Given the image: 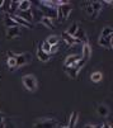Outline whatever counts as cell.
I'll list each match as a JSON object with an SVG mask.
<instances>
[{
	"label": "cell",
	"mask_w": 113,
	"mask_h": 128,
	"mask_svg": "<svg viewBox=\"0 0 113 128\" xmlns=\"http://www.w3.org/2000/svg\"><path fill=\"white\" fill-rule=\"evenodd\" d=\"M7 65L9 66L10 71H14V68H17V64H15V60L13 57H8L7 58Z\"/></svg>",
	"instance_id": "cell-26"
},
{
	"label": "cell",
	"mask_w": 113,
	"mask_h": 128,
	"mask_svg": "<svg viewBox=\"0 0 113 128\" xmlns=\"http://www.w3.org/2000/svg\"><path fill=\"white\" fill-rule=\"evenodd\" d=\"M18 36H21V27H12V28H7V38L13 40Z\"/></svg>",
	"instance_id": "cell-10"
},
{
	"label": "cell",
	"mask_w": 113,
	"mask_h": 128,
	"mask_svg": "<svg viewBox=\"0 0 113 128\" xmlns=\"http://www.w3.org/2000/svg\"><path fill=\"white\" fill-rule=\"evenodd\" d=\"M4 126V116H3V113L0 112V128H2Z\"/></svg>",
	"instance_id": "cell-29"
},
{
	"label": "cell",
	"mask_w": 113,
	"mask_h": 128,
	"mask_svg": "<svg viewBox=\"0 0 113 128\" xmlns=\"http://www.w3.org/2000/svg\"><path fill=\"white\" fill-rule=\"evenodd\" d=\"M71 4L69 2H64L61 5H59L57 8H56V12H57V15H56V19L59 20V23H62L66 18L70 15L71 13Z\"/></svg>",
	"instance_id": "cell-3"
},
{
	"label": "cell",
	"mask_w": 113,
	"mask_h": 128,
	"mask_svg": "<svg viewBox=\"0 0 113 128\" xmlns=\"http://www.w3.org/2000/svg\"><path fill=\"white\" fill-rule=\"evenodd\" d=\"M3 4H4V2H3V0H0V8L3 6Z\"/></svg>",
	"instance_id": "cell-33"
},
{
	"label": "cell",
	"mask_w": 113,
	"mask_h": 128,
	"mask_svg": "<svg viewBox=\"0 0 113 128\" xmlns=\"http://www.w3.org/2000/svg\"><path fill=\"white\" fill-rule=\"evenodd\" d=\"M59 51V44H56V46H51V50H50V54L51 53H56Z\"/></svg>",
	"instance_id": "cell-28"
},
{
	"label": "cell",
	"mask_w": 113,
	"mask_h": 128,
	"mask_svg": "<svg viewBox=\"0 0 113 128\" xmlns=\"http://www.w3.org/2000/svg\"><path fill=\"white\" fill-rule=\"evenodd\" d=\"M90 4H91V9H93V15H91L90 19L93 20V19H95V18L98 16V14H99V12L102 9V3L100 2H90Z\"/></svg>",
	"instance_id": "cell-11"
},
{
	"label": "cell",
	"mask_w": 113,
	"mask_h": 128,
	"mask_svg": "<svg viewBox=\"0 0 113 128\" xmlns=\"http://www.w3.org/2000/svg\"><path fill=\"white\" fill-rule=\"evenodd\" d=\"M19 3L21 2H10L9 3V8H8V14L9 15H14L17 12H18V6H19Z\"/></svg>",
	"instance_id": "cell-18"
},
{
	"label": "cell",
	"mask_w": 113,
	"mask_h": 128,
	"mask_svg": "<svg viewBox=\"0 0 113 128\" xmlns=\"http://www.w3.org/2000/svg\"><path fill=\"white\" fill-rule=\"evenodd\" d=\"M100 128H112V127H110L107 122H103V124H102V127H100Z\"/></svg>",
	"instance_id": "cell-30"
},
{
	"label": "cell",
	"mask_w": 113,
	"mask_h": 128,
	"mask_svg": "<svg viewBox=\"0 0 113 128\" xmlns=\"http://www.w3.org/2000/svg\"><path fill=\"white\" fill-rule=\"evenodd\" d=\"M90 54H91V47L90 44L86 42V43H83V56L81 58H84L85 61L90 58Z\"/></svg>",
	"instance_id": "cell-14"
},
{
	"label": "cell",
	"mask_w": 113,
	"mask_h": 128,
	"mask_svg": "<svg viewBox=\"0 0 113 128\" xmlns=\"http://www.w3.org/2000/svg\"><path fill=\"white\" fill-rule=\"evenodd\" d=\"M22 82H23V86L29 91H36L37 86H38V82H37V79L34 75H24L22 78Z\"/></svg>",
	"instance_id": "cell-6"
},
{
	"label": "cell",
	"mask_w": 113,
	"mask_h": 128,
	"mask_svg": "<svg viewBox=\"0 0 113 128\" xmlns=\"http://www.w3.org/2000/svg\"><path fill=\"white\" fill-rule=\"evenodd\" d=\"M78 118H79V113L78 112H72L71 113V117L67 122V128H75V126H76V122H78Z\"/></svg>",
	"instance_id": "cell-15"
},
{
	"label": "cell",
	"mask_w": 113,
	"mask_h": 128,
	"mask_svg": "<svg viewBox=\"0 0 113 128\" xmlns=\"http://www.w3.org/2000/svg\"><path fill=\"white\" fill-rule=\"evenodd\" d=\"M112 40H113V34H112V36H108V37H99V40H98V44L102 46V47H104V48H109V50H112V48H113Z\"/></svg>",
	"instance_id": "cell-8"
},
{
	"label": "cell",
	"mask_w": 113,
	"mask_h": 128,
	"mask_svg": "<svg viewBox=\"0 0 113 128\" xmlns=\"http://www.w3.org/2000/svg\"><path fill=\"white\" fill-rule=\"evenodd\" d=\"M102 79H103V75H102V72H99V71H95V72H93V74L90 75V80L93 82H95V84L100 82Z\"/></svg>",
	"instance_id": "cell-21"
},
{
	"label": "cell",
	"mask_w": 113,
	"mask_h": 128,
	"mask_svg": "<svg viewBox=\"0 0 113 128\" xmlns=\"http://www.w3.org/2000/svg\"><path fill=\"white\" fill-rule=\"evenodd\" d=\"M4 24L7 26V28H12V27H18V24L12 19V16L9 15V14H7L5 16H4Z\"/></svg>",
	"instance_id": "cell-20"
},
{
	"label": "cell",
	"mask_w": 113,
	"mask_h": 128,
	"mask_svg": "<svg viewBox=\"0 0 113 128\" xmlns=\"http://www.w3.org/2000/svg\"><path fill=\"white\" fill-rule=\"evenodd\" d=\"M83 5H84V12L91 18V15H93V9H91L90 2H85V3H83Z\"/></svg>",
	"instance_id": "cell-25"
},
{
	"label": "cell",
	"mask_w": 113,
	"mask_h": 128,
	"mask_svg": "<svg viewBox=\"0 0 113 128\" xmlns=\"http://www.w3.org/2000/svg\"><path fill=\"white\" fill-rule=\"evenodd\" d=\"M61 37H62V40L65 41V43H66L67 46H74V44H79V43H81L79 40H76L75 37H71V36L67 34L66 32H62Z\"/></svg>",
	"instance_id": "cell-9"
},
{
	"label": "cell",
	"mask_w": 113,
	"mask_h": 128,
	"mask_svg": "<svg viewBox=\"0 0 113 128\" xmlns=\"http://www.w3.org/2000/svg\"><path fill=\"white\" fill-rule=\"evenodd\" d=\"M59 123L53 118H43V119H38L34 124L33 128H57Z\"/></svg>",
	"instance_id": "cell-5"
},
{
	"label": "cell",
	"mask_w": 113,
	"mask_h": 128,
	"mask_svg": "<svg viewBox=\"0 0 113 128\" xmlns=\"http://www.w3.org/2000/svg\"><path fill=\"white\" fill-rule=\"evenodd\" d=\"M84 128H98V127H95V126H91V124H88V126H85Z\"/></svg>",
	"instance_id": "cell-32"
},
{
	"label": "cell",
	"mask_w": 113,
	"mask_h": 128,
	"mask_svg": "<svg viewBox=\"0 0 113 128\" xmlns=\"http://www.w3.org/2000/svg\"><path fill=\"white\" fill-rule=\"evenodd\" d=\"M74 37L75 38H76V40H79L81 43H86L88 42V38H86V36H85V32L79 27V29H78V32L76 33H75V36H74Z\"/></svg>",
	"instance_id": "cell-16"
},
{
	"label": "cell",
	"mask_w": 113,
	"mask_h": 128,
	"mask_svg": "<svg viewBox=\"0 0 113 128\" xmlns=\"http://www.w3.org/2000/svg\"><path fill=\"white\" fill-rule=\"evenodd\" d=\"M112 34H113L112 27H105V28L102 30V33H100V37H108V36H112Z\"/></svg>",
	"instance_id": "cell-27"
},
{
	"label": "cell",
	"mask_w": 113,
	"mask_h": 128,
	"mask_svg": "<svg viewBox=\"0 0 113 128\" xmlns=\"http://www.w3.org/2000/svg\"><path fill=\"white\" fill-rule=\"evenodd\" d=\"M46 42L50 46H56V44H59V37L57 36H50V37L46 40Z\"/></svg>",
	"instance_id": "cell-24"
},
{
	"label": "cell",
	"mask_w": 113,
	"mask_h": 128,
	"mask_svg": "<svg viewBox=\"0 0 113 128\" xmlns=\"http://www.w3.org/2000/svg\"><path fill=\"white\" fill-rule=\"evenodd\" d=\"M37 58L38 60H41L42 62H47L50 58H51V54H48V53H46L42 48H41V46L37 48Z\"/></svg>",
	"instance_id": "cell-13"
},
{
	"label": "cell",
	"mask_w": 113,
	"mask_h": 128,
	"mask_svg": "<svg viewBox=\"0 0 113 128\" xmlns=\"http://www.w3.org/2000/svg\"><path fill=\"white\" fill-rule=\"evenodd\" d=\"M97 113H98L100 117H107V116L109 114V109H108L107 105H104V104H99V105L97 106Z\"/></svg>",
	"instance_id": "cell-17"
},
{
	"label": "cell",
	"mask_w": 113,
	"mask_h": 128,
	"mask_svg": "<svg viewBox=\"0 0 113 128\" xmlns=\"http://www.w3.org/2000/svg\"><path fill=\"white\" fill-rule=\"evenodd\" d=\"M78 29H79V24L78 23H74V24H71L70 26V28L67 29V34H70L71 36V37H74V36H75V33H76L78 32Z\"/></svg>",
	"instance_id": "cell-23"
},
{
	"label": "cell",
	"mask_w": 113,
	"mask_h": 128,
	"mask_svg": "<svg viewBox=\"0 0 113 128\" xmlns=\"http://www.w3.org/2000/svg\"><path fill=\"white\" fill-rule=\"evenodd\" d=\"M100 3H102V5H103V4H107V5H112V4H113L112 0H109V2H100Z\"/></svg>",
	"instance_id": "cell-31"
},
{
	"label": "cell",
	"mask_w": 113,
	"mask_h": 128,
	"mask_svg": "<svg viewBox=\"0 0 113 128\" xmlns=\"http://www.w3.org/2000/svg\"><path fill=\"white\" fill-rule=\"evenodd\" d=\"M36 5L38 6L41 14L48 19H51L52 22L56 19V15H57V12H56V4L55 2H51V0H43V2H37Z\"/></svg>",
	"instance_id": "cell-1"
},
{
	"label": "cell",
	"mask_w": 113,
	"mask_h": 128,
	"mask_svg": "<svg viewBox=\"0 0 113 128\" xmlns=\"http://www.w3.org/2000/svg\"><path fill=\"white\" fill-rule=\"evenodd\" d=\"M31 5H32V2H29V0H23V2L19 3V6H18V12L29 10V9H31Z\"/></svg>",
	"instance_id": "cell-19"
},
{
	"label": "cell",
	"mask_w": 113,
	"mask_h": 128,
	"mask_svg": "<svg viewBox=\"0 0 113 128\" xmlns=\"http://www.w3.org/2000/svg\"><path fill=\"white\" fill-rule=\"evenodd\" d=\"M85 64H86V61H85L84 58H80L78 62H75L74 65H71V66H69V67H64V70H65V72H66V74H67L71 79H75V78H78L80 70L85 66Z\"/></svg>",
	"instance_id": "cell-4"
},
{
	"label": "cell",
	"mask_w": 113,
	"mask_h": 128,
	"mask_svg": "<svg viewBox=\"0 0 113 128\" xmlns=\"http://www.w3.org/2000/svg\"><path fill=\"white\" fill-rule=\"evenodd\" d=\"M0 79H2V75H0Z\"/></svg>",
	"instance_id": "cell-35"
},
{
	"label": "cell",
	"mask_w": 113,
	"mask_h": 128,
	"mask_svg": "<svg viewBox=\"0 0 113 128\" xmlns=\"http://www.w3.org/2000/svg\"><path fill=\"white\" fill-rule=\"evenodd\" d=\"M8 54H9V57H13V58L15 60L17 67L24 66V65H27V64H29V62L32 61L31 53H27V52H23V53H14L13 51H9Z\"/></svg>",
	"instance_id": "cell-2"
},
{
	"label": "cell",
	"mask_w": 113,
	"mask_h": 128,
	"mask_svg": "<svg viewBox=\"0 0 113 128\" xmlns=\"http://www.w3.org/2000/svg\"><path fill=\"white\" fill-rule=\"evenodd\" d=\"M80 58H81L80 54H70V56H67V57H66V60H65L64 67H69V66L74 65L75 62H78Z\"/></svg>",
	"instance_id": "cell-12"
},
{
	"label": "cell",
	"mask_w": 113,
	"mask_h": 128,
	"mask_svg": "<svg viewBox=\"0 0 113 128\" xmlns=\"http://www.w3.org/2000/svg\"><path fill=\"white\" fill-rule=\"evenodd\" d=\"M60 128H67V126H61Z\"/></svg>",
	"instance_id": "cell-34"
},
{
	"label": "cell",
	"mask_w": 113,
	"mask_h": 128,
	"mask_svg": "<svg viewBox=\"0 0 113 128\" xmlns=\"http://www.w3.org/2000/svg\"><path fill=\"white\" fill-rule=\"evenodd\" d=\"M14 15L19 16L21 19L26 20V22H27V23H29V24H33L34 16H33V12H32V9H29V10H26V12H17Z\"/></svg>",
	"instance_id": "cell-7"
},
{
	"label": "cell",
	"mask_w": 113,
	"mask_h": 128,
	"mask_svg": "<svg viewBox=\"0 0 113 128\" xmlns=\"http://www.w3.org/2000/svg\"><path fill=\"white\" fill-rule=\"evenodd\" d=\"M40 23H42L45 27H47V28H50V29H53V27H55L53 22H52L51 19H48V18H46V16H42V18H41Z\"/></svg>",
	"instance_id": "cell-22"
}]
</instances>
